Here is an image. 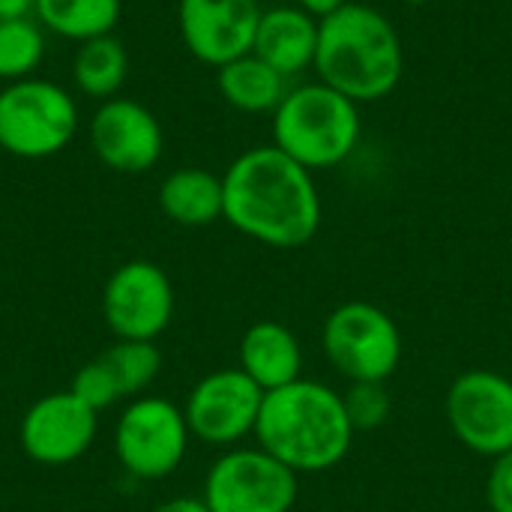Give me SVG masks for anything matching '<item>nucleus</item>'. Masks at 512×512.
<instances>
[{
  "instance_id": "1",
  "label": "nucleus",
  "mask_w": 512,
  "mask_h": 512,
  "mask_svg": "<svg viewBox=\"0 0 512 512\" xmlns=\"http://www.w3.org/2000/svg\"><path fill=\"white\" fill-rule=\"evenodd\" d=\"M222 219L255 243L300 249L321 228V195L309 168L276 144L240 153L222 174Z\"/></svg>"
},
{
  "instance_id": "2",
  "label": "nucleus",
  "mask_w": 512,
  "mask_h": 512,
  "mask_svg": "<svg viewBox=\"0 0 512 512\" xmlns=\"http://www.w3.org/2000/svg\"><path fill=\"white\" fill-rule=\"evenodd\" d=\"M354 435L342 393L309 378L264 393L255 426L258 447L297 477L336 468L351 453Z\"/></svg>"
},
{
  "instance_id": "3",
  "label": "nucleus",
  "mask_w": 512,
  "mask_h": 512,
  "mask_svg": "<svg viewBox=\"0 0 512 512\" xmlns=\"http://www.w3.org/2000/svg\"><path fill=\"white\" fill-rule=\"evenodd\" d=\"M315 72L318 81L357 105L390 96L405 72V51L393 21L366 3H345L321 18Z\"/></svg>"
},
{
  "instance_id": "4",
  "label": "nucleus",
  "mask_w": 512,
  "mask_h": 512,
  "mask_svg": "<svg viewBox=\"0 0 512 512\" xmlns=\"http://www.w3.org/2000/svg\"><path fill=\"white\" fill-rule=\"evenodd\" d=\"M360 141V108L324 81L300 84L273 111V144L303 168L342 165Z\"/></svg>"
},
{
  "instance_id": "5",
  "label": "nucleus",
  "mask_w": 512,
  "mask_h": 512,
  "mask_svg": "<svg viewBox=\"0 0 512 512\" xmlns=\"http://www.w3.org/2000/svg\"><path fill=\"white\" fill-rule=\"evenodd\" d=\"M78 132L72 93L48 78L12 81L0 90V147L18 159L57 156Z\"/></svg>"
},
{
  "instance_id": "6",
  "label": "nucleus",
  "mask_w": 512,
  "mask_h": 512,
  "mask_svg": "<svg viewBox=\"0 0 512 512\" xmlns=\"http://www.w3.org/2000/svg\"><path fill=\"white\" fill-rule=\"evenodd\" d=\"M321 345L330 366L351 384L387 381L402 363L399 324L366 300L336 306L321 327Z\"/></svg>"
},
{
  "instance_id": "7",
  "label": "nucleus",
  "mask_w": 512,
  "mask_h": 512,
  "mask_svg": "<svg viewBox=\"0 0 512 512\" xmlns=\"http://www.w3.org/2000/svg\"><path fill=\"white\" fill-rule=\"evenodd\" d=\"M204 504L210 512H291L297 474L261 447H237L213 462Z\"/></svg>"
},
{
  "instance_id": "8",
  "label": "nucleus",
  "mask_w": 512,
  "mask_h": 512,
  "mask_svg": "<svg viewBox=\"0 0 512 512\" xmlns=\"http://www.w3.org/2000/svg\"><path fill=\"white\" fill-rule=\"evenodd\" d=\"M447 423L456 441L486 459L512 450V381L492 369H468L447 390Z\"/></svg>"
},
{
  "instance_id": "9",
  "label": "nucleus",
  "mask_w": 512,
  "mask_h": 512,
  "mask_svg": "<svg viewBox=\"0 0 512 512\" xmlns=\"http://www.w3.org/2000/svg\"><path fill=\"white\" fill-rule=\"evenodd\" d=\"M189 426L174 402L147 396L135 399L117 420L114 450L120 465L138 480L174 474L189 447Z\"/></svg>"
},
{
  "instance_id": "10",
  "label": "nucleus",
  "mask_w": 512,
  "mask_h": 512,
  "mask_svg": "<svg viewBox=\"0 0 512 512\" xmlns=\"http://www.w3.org/2000/svg\"><path fill=\"white\" fill-rule=\"evenodd\" d=\"M102 315L120 342H153L174 315V288L153 261L120 264L102 291Z\"/></svg>"
},
{
  "instance_id": "11",
  "label": "nucleus",
  "mask_w": 512,
  "mask_h": 512,
  "mask_svg": "<svg viewBox=\"0 0 512 512\" xmlns=\"http://www.w3.org/2000/svg\"><path fill=\"white\" fill-rule=\"evenodd\" d=\"M264 390L243 369H219L204 375L183 408L189 432L213 447H231L255 435Z\"/></svg>"
},
{
  "instance_id": "12",
  "label": "nucleus",
  "mask_w": 512,
  "mask_h": 512,
  "mask_svg": "<svg viewBox=\"0 0 512 512\" xmlns=\"http://www.w3.org/2000/svg\"><path fill=\"white\" fill-rule=\"evenodd\" d=\"M258 0H177V27L186 51L219 69L255 45L261 21Z\"/></svg>"
},
{
  "instance_id": "13",
  "label": "nucleus",
  "mask_w": 512,
  "mask_h": 512,
  "mask_svg": "<svg viewBox=\"0 0 512 512\" xmlns=\"http://www.w3.org/2000/svg\"><path fill=\"white\" fill-rule=\"evenodd\" d=\"M90 147L105 168L120 174H141L162 159L165 135L147 105L114 96L99 102L90 120Z\"/></svg>"
},
{
  "instance_id": "14",
  "label": "nucleus",
  "mask_w": 512,
  "mask_h": 512,
  "mask_svg": "<svg viewBox=\"0 0 512 512\" xmlns=\"http://www.w3.org/2000/svg\"><path fill=\"white\" fill-rule=\"evenodd\" d=\"M21 450L27 459L57 468L81 459L96 438V411L66 393H48L21 417Z\"/></svg>"
},
{
  "instance_id": "15",
  "label": "nucleus",
  "mask_w": 512,
  "mask_h": 512,
  "mask_svg": "<svg viewBox=\"0 0 512 512\" xmlns=\"http://www.w3.org/2000/svg\"><path fill=\"white\" fill-rule=\"evenodd\" d=\"M318 18L300 6H273L261 12L252 54H258L279 75L291 78L315 66L318 54Z\"/></svg>"
},
{
  "instance_id": "16",
  "label": "nucleus",
  "mask_w": 512,
  "mask_h": 512,
  "mask_svg": "<svg viewBox=\"0 0 512 512\" xmlns=\"http://www.w3.org/2000/svg\"><path fill=\"white\" fill-rule=\"evenodd\" d=\"M240 366L264 393L288 387L303 375V348L291 327L279 321H255L240 339Z\"/></svg>"
},
{
  "instance_id": "17",
  "label": "nucleus",
  "mask_w": 512,
  "mask_h": 512,
  "mask_svg": "<svg viewBox=\"0 0 512 512\" xmlns=\"http://www.w3.org/2000/svg\"><path fill=\"white\" fill-rule=\"evenodd\" d=\"M159 207L183 228H204L222 219V177L204 168H177L159 186Z\"/></svg>"
},
{
  "instance_id": "18",
  "label": "nucleus",
  "mask_w": 512,
  "mask_h": 512,
  "mask_svg": "<svg viewBox=\"0 0 512 512\" xmlns=\"http://www.w3.org/2000/svg\"><path fill=\"white\" fill-rule=\"evenodd\" d=\"M216 87L222 99L243 114H273L288 93V78L249 51L216 69Z\"/></svg>"
},
{
  "instance_id": "19",
  "label": "nucleus",
  "mask_w": 512,
  "mask_h": 512,
  "mask_svg": "<svg viewBox=\"0 0 512 512\" xmlns=\"http://www.w3.org/2000/svg\"><path fill=\"white\" fill-rule=\"evenodd\" d=\"M120 12L123 0H36L33 18L42 30L81 45L87 39L114 33Z\"/></svg>"
},
{
  "instance_id": "20",
  "label": "nucleus",
  "mask_w": 512,
  "mask_h": 512,
  "mask_svg": "<svg viewBox=\"0 0 512 512\" xmlns=\"http://www.w3.org/2000/svg\"><path fill=\"white\" fill-rule=\"evenodd\" d=\"M129 75V54L123 42L108 33L78 45L72 57V84L87 99H114Z\"/></svg>"
},
{
  "instance_id": "21",
  "label": "nucleus",
  "mask_w": 512,
  "mask_h": 512,
  "mask_svg": "<svg viewBox=\"0 0 512 512\" xmlns=\"http://www.w3.org/2000/svg\"><path fill=\"white\" fill-rule=\"evenodd\" d=\"M45 60V33L36 18L0 21V81L33 78Z\"/></svg>"
},
{
  "instance_id": "22",
  "label": "nucleus",
  "mask_w": 512,
  "mask_h": 512,
  "mask_svg": "<svg viewBox=\"0 0 512 512\" xmlns=\"http://www.w3.org/2000/svg\"><path fill=\"white\" fill-rule=\"evenodd\" d=\"M102 360L114 372L120 396H138L156 381L162 369V354L153 342H117L102 354Z\"/></svg>"
},
{
  "instance_id": "23",
  "label": "nucleus",
  "mask_w": 512,
  "mask_h": 512,
  "mask_svg": "<svg viewBox=\"0 0 512 512\" xmlns=\"http://www.w3.org/2000/svg\"><path fill=\"white\" fill-rule=\"evenodd\" d=\"M342 402H345V414H348L354 432L381 429L393 411L387 381H357L342 393Z\"/></svg>"
},
{
  "instance_id": "24",
  "label": "nucleus",
  "mask_w": 512,
  "mask_h": 512,
  "mask_svg": "<svg viewBox=\"0 0 512 512\" xmlns=\"http://www.w3.org/2000/svg\"><path fill=\"white\" fill-rule=\"evenodd\" d=\"M75 399H81L90 411H102V408H111L120 396V387H117V378L114 372L108 369V363L99 357L93 363H87L84 369H78V375L72 378V390H69Z\"/></svg>"
},
{
  "instance_id": "25",
  "label": "nucleus",
  "mask_w": 512,
  "mask_h": 512,
  "mask_svg": "<svg viewBox=\"0 0 512 512\" xmlns=\"http://www.w3.org/2000/svg\"><path fill=\"white\" fill-rule=\"evenodd\" d=\"M486 501L492 512H512V450L492 459L486 477Z\"/></svg>"
},
{
  "instance_id": "26",
  "label": "nucleus",
  "mask_w": 512,
  "mask_h": 512,
  "mask_svg": "<svg viewBox=\"0 0 512 512\" xmlns=\"http://www.w3.org/2000/svg\"><path fill=\"white\" fill-rule=\"evenodd\" d=\"M36 0H0V21H21L33 18Z\"/></svg>"
},
{
  "instance_id": "27",
  "label": "nucleus",
  "mask_w": 512,
  "mask_h": 512,
  "mask_svg": "<svg viewBox=\"0 0 512 512\" xmlns=\"http://www.w3.org/2000/svg\"><path fill=\"white\" fill-rule=\"evenodd\" d=\"M150 512H210V507L204 504V498H171Z\"/></svg>"
},
{
  "instance_id": "28",
  "label": "nucleus",
  "mask_w": 512,
  "mask_h": 512,
  "mask_svg": "<svg viewBox=\"0 0 512 512\" xmlns=\"http://www.w3.org/2000/svg\"><path fill=\"white\" fill-rule=\"evenodd\" d=\"M345 3H351V0H297V6L300 9H306L309 15H315L318 21L321 18H327V15H333L336 9H342Z\"/></svg>"
},
{
  "instance_id": "29",
  "label": "nucleus",
  "mask_w": 512,
  "mask_h": 512,
  "mask_svg": "<svg viewBox=\"0 0 512 512\" xmlns=\"http://www.w3.org/2000/svg\"><path fill=\"white\" fill-rule=\"evenodd\" d=\"M408 3H426V0H408Z\"/></svg>"
}]
</instances>
